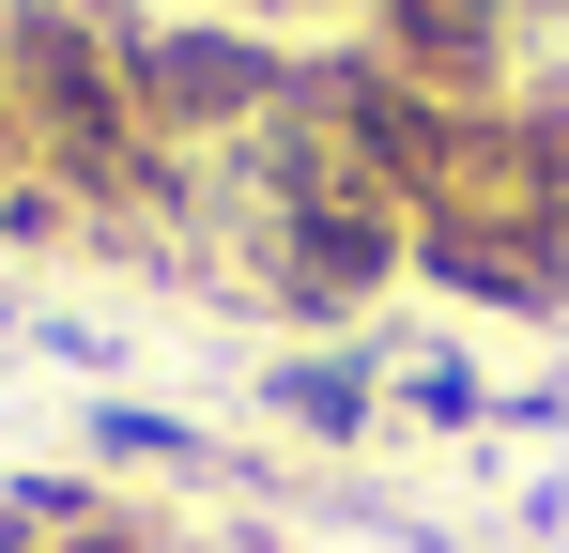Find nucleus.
<instances>
[{
  "mask_svg": "<svg viewBox=\"0 0 569 553\" xmlns=\"http://www.w3.org/2000/svg\"><path fill=\"white\" fill-rule=\"evenodd\" d=\"M416 276H447L462 308H508V323H569V247H492V231H416Z\"/></svg>",
  "mask_w": 569,
  "mask_h": 553,
  "instance_id": "1",
  "label": "nucleus"
},
{
  "mask_svg": "<svg viewBox=\"0 0 569 553\" xmlns=\"http://www.w3.org/2000/svg\"><path fill=\"white\" fill-rule=\"evenodd\" d=\"M278 415L323 431V446H355V431L385 415V369H370V354H292V369H278Z\"/></svg>",
  "mask_w": 569,
  "mask_h": 553,
  "instance_id": "2",
  "label": "nucleus"
},
{
  "mask_svg": "<svg viewBox=\"0 0 569 553\" xmlns=\"http://www.w3.org/2000/svg\"><path fill=\"white\" fill-rule=\"evenodd\" d=\"M385 384H400V415H416V431H492V415H508L477 354H400Z\"/></svg>",
  "mask_w": 569,
  "mask_h": 553,
  "instance_id": "3",
  "label": "nucleus"
}]
</instances>
